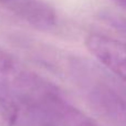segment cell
Here are the masks:
<instances>
[{
	"mask_svg": "<svg viewBox=\"0 0 126 126\" xmlns=\"http://www.w3.org/2000/svg\"><path fill=\"white\" fill-rule=\"evenodd\" d=\"M102 19L111 28H113L116 32H118L126 39V17L113 12H105L102 15Z\"/></svg>",
	"mask_w": 126,
	"mask_h": 126,
	"instance_id": "52a82bcc",
	"label": "cell"
},
{
	"mask_svg": "<svg viewBox=\"0 0 126 126\" xmlns=\"http://www.w3.org/2000/svg\"><path fill=\"white\" fill-rule=\"evenodd\" d=\"M72 72L85 97L101 116L114 126H126V85L95 64L75 61Z\"/></svg>",
	"mask_w": 126,
	"mask_h": 126,
	"instance_id": "6da1fadb",
	"label": "cell"
},
{
	"mask_svg": "<svg viewBox=\"0 0 126 126\" xmlns=\"http://www.w3.org/2000/svg\"><path fill=\"white\" fill-rule=\"evenodd\" d=\"M114 2H116L117 4H120L121 7H123L124 9H126V0H113Z\"/></svg>",
	"mask_w": 126,
	"mask_h": 126,
	"instance_id": "ba28073f",
	"label": "cell"
},
{
	"mask_svg": "<svg viewBox=\"0 0 126 126\" xmlns=\"http://www.w3.org/2000/svg\"><path fill=\"white\" fill-rule=\"evenodd\" d=\"M0 6L41 30L52 29L58 21L54 9L43 0H0Z\"/></svg>",
	"mask_w": 126,
	"mask_h": 126,
	"instance_id": "277c9868",
	"label": "cell"
},
{
	"mask_svg": "<svg viewBox=\"0 0 126 126\" xmlns=\"http://www.w3.org/2000/svg\"><path fill=\"white\" fill-rule=\"evenodd\" d=\"M18 114V105L0 86V126H15Z\"/></svg>",
	"mask_w": 126,
	"mask_h": 126,
	"instance_id": "5b68a950",
	"label": "cell"
},
{
	"mask_svg": "<svg viewBox=\"0 0 126 126\" xmlns=\"http://www.w3.org/2000/svg\"><path fill=\"white\" fill-rule=\"evenodd\" d=\"M0 86L19 109L42 111L60 89L0 46Z\"/></svg>",
	"mask_w": 126,
	"mask_h": 126,
	"instance_id": "7a4b0ae2",
	"label": "cell"
},
{
	"mask_svg": "<svg viewBox=\"0 0 126 126\" xmlns=\"http://www.w3.org/2000/svg\"><path fill=\"white\" fill-rule=\"evenodd\" d=\"M85 47L107 71L126 85V43L101 33H90Z\"/></svg>",
	"mask_w": 126,
	"mask_h": 126,
	"instance_id": "3957f363",
	"label": "cell"
},
{
	"mask_svg": "<svg viewBox=\"0 0 126 126\" xmlns=\"http://www.w3.org/2000/svg\"><path fill=\"white\" fill-rule=\"evenodd\" d=\"M15 126H59L53 121L39 112L27 109H19L17 123Z\"/></svg>",
	"mask_w": 126,
	"mask_h": 126,
	"instance_id": "8992f818",
	"label": "cell"
}]
</instances>
